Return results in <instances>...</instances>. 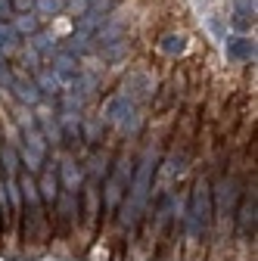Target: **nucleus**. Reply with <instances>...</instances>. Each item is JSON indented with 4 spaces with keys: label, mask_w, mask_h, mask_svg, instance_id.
<instances>
[{
    "label": "nucleus",
    "mask_w": 258,
    "mask_h": 261,
    "mask_svg": "<svg viewBox=\"0 0 258 261\" xmlns=\"http://www.w3.org/2000/svg\"><path fill=\"white\" fill-rule=\"evenodd\" d=\"M106 118L121 127H137V109L127 96H115V100L106 103Z\"/></svg>",
    "instance_id": "nucleus-1"
},
{
    "label": "nucleus",
    "mask_w": 258,
    "mask_h": 261,
    "mask_svg": "<svg viewBox=\"0 0 258 261\" xmlns=\"http://www.w3.org/2000/svg\"><path fill=\"white\" fill-rule=\"evenodd\" d=\"M149 171H152V155H146V162L140 165V171H137V177H134V187H131V221H137V212H140L143 202H146Z\"/></svg>",
    "instance_id": "nucleus-2"
},
{
    "label": "nucleus",
    "mask_w": 258,
    "mask_h": 261,
    "mask_svg": "<svg viewBox=\"0 0 258 261\" xmlns=\"http://www.w3.org/2000/svg\"><path fill=\"white\" fill-rule=\"evenodd\" d=\"M224 47H227V56L237 62L255 59V41H249V38H224Z\"/></svg>",
    "instance_id": "nucleus-3"
},
{
    "label": "nucleus",
    "mask_w": 258,
    "mask_h": 261,
    "mask_svg": "<svg viewBox=\"0 0 258 261\" xmlns=\"http://www.w3.org/2000/svg\"><path fill=\"white\" fill-rule=\"evenodd\" d=\"M10 90H13V96L19 103H28V106H35V103H41V90H38V84L35 81H16L13 78V84H10Z\"/></svg>",
    "instance_id": "nucleus-4"
},
{
    "label": "nucleus",
    "mask_w": 258,
    "mask_h": 261,
    "mask_svg": "<svg viewBox=\"0 0 258 261\" xmlns=\"http://www.w3.org/2000/svg\"><path fill=\"white\" fill-rule=\"evenodd\" d=\"M53 72H56V78H59L62 84L78 81V62H75L69 53H62V56H56V62H53Z\"/></svg>",
    "instance_id": "nucleus-5"
},
{
    "label": "nucleus",
    "mask_w": 258,
    "mask_h": 261,
    "mask_svg": "<svg viewBox=\"0 0 258 261\" xmlns=\"http://www.w3.org/2000/svg\"><path fill=\"white\" fill-rule=\"evenodd\" d=\"M35 84H38V90L41 93H59L62 90V81L56 78V72H50V69H44V72H38V78H35Z\"/></svg>",
    "instance_id": "nucleus-6"
},
{
    "label": "nucleus",
    "mask_w": 258,
    "mask_h": 261,
    "mask_svg": "<svg viewBox=\"0 0 258 261\" xmlns=\"http://www.w3.org/2000/svg\"><path fill=\"white\" fill-rule=\"evenodd\" d=\"M16 44H19L16 28H13V25H7V22H0V53H10Z\"/></svg>",
    "instance_id": "nucleus-7"
},
{
    "label": "nucleus",
    "mask_w": 258,
    "mask_h": 261,
    "mask_svg": "<svg viewBox=\"0 0 258 261\" xmlns=\"http://www.w3.org/2000/svg\"><path fill=\"white\" fill-rule=\"evenodd\" d=\"M0 165L7 168V174H10V177L19 171V155H16V149H13V146H0Z\"/></svg>",
    "instance_id": "nucleus-8"
},
{
    "label": "nucleus",
    "mask_w": 258,
    "mask_h": 261,
    "mask_svg": "<svg viewBox=\"0 0 258 261\" xmlns=\"http://www.w3.org/2000/svg\"><path fill=\"white\" fill-rule=\"evenodd\" d=\"M162 50L171 53V56H177V53L187 50V38L184 35H168V38H162Z\"/></svg>",
    "instance_id": "nucleus-9"
},
{
    "label": "nucleus",
    "mask_w": 258,
    "mask_h": 261,
    "mask_svg": "<svg viewBox=\"0 0 258 261\" xmlns=\"http://www.w3.org/2000/svg\"><path fill=\"white\" fill-rule=\"evenodd\" d=\"M35 31H38V19H35V16L22 13V16L16 19V35H35Z\"/></svg>",
    "instance_id": "nucleus-10"
},
{
    "label": "nucleus",
    "mask_w": 258,
    "mask_h": 261,
    "mask_svg": "<svg viewBox=\"0 0 258 261\" xmlns=\"http://www.w3.org/2000/svg\"><path fill=\"white\" fill-rule=\"evenodd\" d=\"M19 187H22V196L28 205H38V184L31 177H19Z\"/></svg>",
    "instance_id": "nucleus-11"
},
{
    "label": "nucleus",
    "mask_w": 258,
    "mask_h": 261,
    "mask_svg": "<svg viewBox=\"0 0 258 261\" xmlns=\"http://www.w3.org/2000/svg\"><path fill=\"white\" fill-rule=\"evenodd\" d=\"M66 10V0H38V13L44 16H59Z\"/></svg>",
    "instance_id": "nucleus-12"
},
{
    "label": "nucleus",
    "mask_w": 258,
    "mask_h": 261,
    "mask_svg": "<svg viewBox=\"0 0 258 261\" xmlns=\"http://www.w3.org/2000/svg\"><path fill=\"white\" fill-rule=\"evenodd\" d=\"M90 35H84V31H75V35H72V41H69V53H84L90 44Z\"/></svg>",
    "instance_id": "nucleus-13"
},
{
    "label": "nucleus",
    "mask_w": 258,
    "mask_h": 261,
    "mask_svg": "<svg viewBox=\"0 0 258 261\" xmlns=\"http://www.w3.org/2000/svg\"><path fill=\"white\" fill-rule=\"evenodd\" d=\"M31 44H35V50L47 53V50L53 47V38H50V35H41V31H35V41H31Z\"/></svg>",
    "instance_id": "nucleus-14"
},
{
    "label": "nucleus",
    "mask_w": 258,
    "mask_h": 261,
    "mask_svg": "<svg viewBox=\"0 0 258 261\" xmlns=\"http://www.w3.org/2000/svg\"><path fill=\"white\" fill-rule=\"evenodd\" d=\"M16 16V10H13V0H0V22H10Z\"/></svg>",
    "instance_id": "nucleus-15"
},
{
    "label": "nucleus",
    "mask_w": 258,
    "mask_h": 261,
    "mask_svg": "<svg viewBox=\"0 0 258 261\" xmlns=\"http://www.w3.org/2000/svg\"><path fill=\"white\" fill-rule=\"evenodd\" d=\"M53 196H56V177L47 174L44 177V199H53Z\"/></svg>",
    "instance_id": "nucleus-16"
},
{
    "label": "nucleus",
    "mask_w": 258,
    "mask_h": 261,
    "mask_svg": "<svg viewBox=\"0 0 258 261\" xmlns=\"http://www.w3.org/2000/svg\"><path fill=\"white\" fill-rule=\"evenodd\" d=\"M31 7H35L31 0H13V10H16V13H28Z\"/></svg>",
    "instance_id": "nucleus-17"
}]
</instances>
